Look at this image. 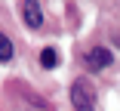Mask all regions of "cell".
<instances>
[{
    "label": "cell",
    "instance_id": "6da1fadb",
    "mask_svg": "<svg viewBox=\"0 0 120 111\" xmlns=\"http://www.w3.org/2000/svg\"><path fill=\"white\" fill-rule=\"evenodd\" d=\"M71 105L77 111H92L95 108V90H92V83L86 77H77L71 83Z\"/></svg>",
    "mask_w": 120,
    "mask_h": 111
},
{
    "label": "cell",
    "instance_id": "3957f363",
    "mask_svg": "<svg viewBox=\"0 0 120 111\" xmlns=\"http://www.w3.org/2000/svg\"><path fill=\"white\" fill-rule=\"evenodd\" d=\"M22 15H25L28 28H40L43 25V9H40L37 0H25V3H22Z\"/></svg>",
    "mask_w": 120,
    "mask_h": 111
},
{
    "label": "cell",
    "instance_id": "5b68a950",
    "mask_svg": "<svg viewBox=\"0 0 120 111\" xmlns=\"http://www.w3.org/2000/svg\"><path fill=\"white\" fill-rule=\"evenodd\" d=\"M40 65H43V68H56V65H59V53L56 50H43L40 53Z\"/></svg>",
    "mask_w": 120,
    "mask_h": 111
},
{
    "label": "cell",
    "instance_id": "7a4b0ae2",
    "mask_svg": "<svg viewBox=\"0 0 120 111\" xmlns=\"http://www.w3.org/2000/svg\"><path fill=\"white\" fill-rule=\"evenodd\" d=\"M83 62L89 65V68H108V65L114 62V56H111V50H105V46H92V50H86V56H83Z\"/></svg>",
    "mask_w": 120,
    "mask_h": 111
},
{
    "label": "cell",
    "instance_id": "277c9868",
    "mask_svg": "<svg viewBox=\"0 0 120 111\" xmlns=\"http://www.w3.org/2000/svg\"><path fill=\"white\" fill-rule=\"evenodd\" d=\"M15 53H12V40L6 34H0V62H9Z\"/></svg>",
    "mask_w": 120,
    "mask_h": 111
}]
</instances>
